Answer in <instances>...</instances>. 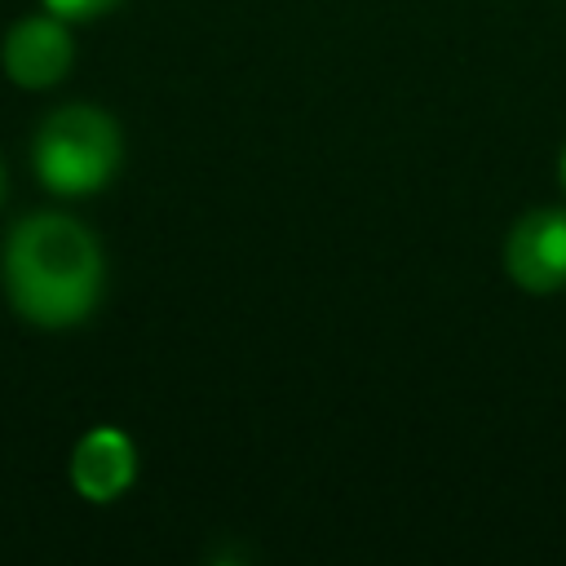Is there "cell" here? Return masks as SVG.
Masks as SVG:
<instances>
[{
  "label": "cell",
  "mask_w": 566,
  "mask_h": 566,
  "mask_svg": "<svg viewBox=\"0 0 566 566\" xmlns=\"http://www.w3.org/2000/svg\"><path fill=\"white\" fill-rule=\"evenodd\" d=\"M102 248L88 226L62 212L27 217L4 248L9 305L35 327H75L102 296Z\"/></svg>",
  "instance_id": "6da1fadb"
},
{
  "label": "cell",
  "mask_w": 566,
  "mask_h": 566,
  "mask_svg": "<svg viewBox=\"0 0 566 566\" xmlns=\"http://www.w3.org/2000/svg\"><path fill=\"white\" fill-rule=\"evenodd\" d=\"M119 168V128L97 106H62L35 133V172L57 195L102 190Z\"/></svg>",
  "instance_id": "7a4b0ae2"
},
{
  "label": "cell",
  "mask_w": 566,
  "mask_h": 566,
  "mask_svg": "<svg viewBox=\"0 0 566 566\" xmlns=\"http://www.w3.org/2000/svg\"><path fill=\"white\" fill-rule=\"evenodd\" d=\"M504 270L526 292L566 287V212H557V208L526 212L509 234Z\"/></svg>",
  "instance_id": "3957f363"
},
{
  "label": "cell",
  "mask_w": 566,
  "mask_h": 566,
  "mask_svg": "<svg viewBox=\"0 0 566 566\" xmlns=\"http://www.w3.org/2000/svg\"><path fill=\"white\" fill-rule=\"evenodd\" d=\"M4 71L22 88H49L71 71V35L53 18H27L4 40Z\"/></svg>",
  "instance_id": "277c9868"
},
{
  "label": "cell",
  "mask_w": 566,
  "mask_h": 566,
  "mask_svg": "<svg viewBox=\"0 0 566 566\" xmlns=\"http://www.w3.org/2000/svg\"><path fill=\"white\" fill-rule=\"evenodd\" d=\"M137 473V455H133V442L119 433V429H93L80 438L75 455H71V482L84 500L93 504H106L115 495L128 491Z\"/></svg>",
  "instance_id": "5b68a950"
},
{
  "label": "cell",
  "mask_w": 566,
  "mask_h": 566,
  "mask_svg": "<svg viewBox=\"0 0 566 566\" xmlns=\"http://www.w3.org/2000/svg\"><path fill=\"white\" fill-rule=\"evenodd\" d=\"M57 18H97V13H106V9H115L119 0H44Z\"/></svg>",
  "instance_id": "8992f818"
},
{
  "label": "cell",
  "mask_w": 566,
  "mask_h": 566,
  "mask_svg": "<svg viewBox=\"0 0 566 566\" xmlns=\"http://www.w3.org/2000/svg\"><path fill=\"white\" fill-rule=\"evenodd\" d=\"M562 181H566V155H562Z\"/></svg>",
  "instance_id": "52a82bcc"
},
{
  "label": "cell",
  "mask_w": 566,
  "mask_h": 566,
  "mask_svg": "<svg viewBox=\"0 0 566 566\" xmlns=\"http://www.w3.org/2000/svg\"><path fill=\"white\" fill-rule=\"evenodd\" d=\"M0 195H4V177H0Z\"/></svg>",
  "instance_id": "ba28073f"
}]
</instances>
